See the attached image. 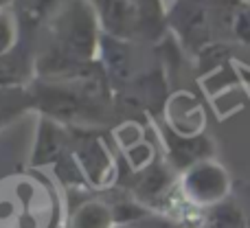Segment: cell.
Instances as JSON below:
<instances>
[{"instance_id": "6da1fadb", "label": "cell", "mask_w": 250, "mask_h": 228, "mask_svg": "<svg viewBox=\"0 0 250 228\" xmlns=\"http://www.w3.org/2000/svg\"><path fill=\"white\" fill-rule=\"evenodd\" d=\"M60 48L66 51L73 57H83L90 51L92 42H95V33H92V18L86 9L73 7L60 22Z\"/></svg>"}, {"instance_id": "7a4b0ae2", "label": "cell", "mask_w": 250, "mask_h": 228, "mask_svg": "<svg viewBox=\"0 0 250 228\" xmlns=\"http://www.w3.org/2000/svg\"><path fill=\"white\" fill-rule=\"evenodd\" d=\"M105 31L114 38H132L143 20L136 0H95Z\"/></svg>"}, {"instance_id": "3957f363", "label": "cell", "mask_w": 250, "mask_h": 228, "mask_svg": "<svg viewBox=\"0 0 250 228\" xmlns=\"http://www.w3.org/2000/svg\"><path fill=\"white\" fill-rule=\"evenodd\" d=\"M191 185H193V198L200 202H220L229 193V176L224 169L213 163L195 167L191 173Z\"/></svg>"}, {"instance_id": "277c9868", "label": "cell", "mask_w": 250, "mask_h": 228, "mask_svg": "<svg viewBox=\"0 0 250 228\" xmlns=\"http://www.w3.org/2000/svg\"><path fill=\"white\" fill-rule=\"evenodd\" d=\"M229 26H230V31H233L235 38L250 44V2L233 9Z\"/></svg>"}, {"instance_id": "5b68a950", "label": "cell", "mask_w": 250, "mask_h": 228, "mask_svg": "<svg viewBox=\"0 0 250 228\" xmlns=\"http://www.w3.org/2000/svg\"><path fill=\"white\" fill-rule=\"evenodd\" d=\"M55 7H57V0H26L24 2V11L29 13V18H33V20L46 18Z\"/></svg>"}, {"instance_id": "8992f818", "label": "cell", "mask_w": 250, "mask_h": 228, "mask_svg": "<svg viewBox=\"0 0 250 228\" xmlns=\"http://www.w3.org/2000/svg\"><path fill=\"white\" fill-rule=\"evenodd\" d=\"M11 35H13L11 24H9V20L0 13V55L9 48V44H11Z\"/></svg>"}, {"instance_id": "52a82bcc", "label": "cell", "mask_w": 250, "mask_h": 228, "mask_svg": "<svg viewBox=\"0 0 250 228\" xmlns=\"http://www.w3.org/2000/svg\"><path fill=\"white\" fill-rule=\"evenodd\" d=\"M138 7L143 11V18L145 16H156L158 13V0H136Z\"/></svg>"}, {"instance_id": "ba28073f", "label": "cell", "mask_w": 250, "mask_h": 228, "mask_svg": "<svg viewBox=\"0 0 250 228\" xmlns=\"http://www.w3.org/2000/svg\"><path fill=\"white\" fill-rule=\"evenodd\" d=\"M9 2V0H0V7H2V4H7Z\"/></svg>"}, {"instance_id": "9c48e42d", "label": "cell", "mask_w": 250, "mask_h": 228, "mask_svg": "<svg viewBox=\"0 0 250 228\" xmlns=\"http://www.w3.org/2000/svg\"><path fill=\"white\" fill-rule=\"evenodd\" d=\"M244 2H250V0H244Z\"/></svg>"}]
</instances>
